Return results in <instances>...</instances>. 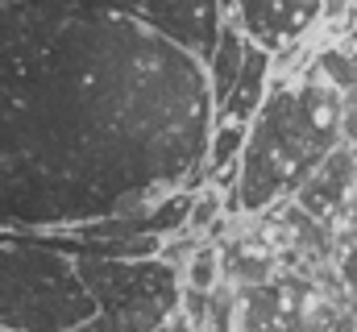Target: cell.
Wrapping results in <instances>:
<instances>
[{
  "instance_id": "6",
  "label": "cell",
  "mask_w": 357,
  "mask_h": 332,
  "mask_svg": "<svg viewBox=\"0 0 357 332\" xmlns=\"http://www.w3.org/2000/svg\"><path fill=\"white\" fill-rule=\"evenodd\" d=\"M229 17L254 46L282 54L312 33V25L324 17V0H233Z\"/></svg>"
},
{
  "instance_id": "2",
  "label": "cell",
  "mask_w": 357,
  "mask_h": 332,
  "mask_svg": "<svg viewBox=\"0 0 357 332\" xmlns=\"http://www.w3.org/2000/svg\"><path fill=\"white\" fill-rule=\"evenodd\" d=\"M341 146V91L328 80L307 71L303 80L270 87L258 116L250 121L229 216H266L291 204L295 191Z\"/></svg>"
},
{
  "instance_id": "8",
  "label": "cell",
  "mask_w": 357,
  "mask_h": 332,
  "mask_svg": "<svg viewBox=\"0 0 357 332\" xmlns=\"http://www.w3.org/2000/svg\"><path fill=\"white\" fill-rule=\"evenodd\" d=\"M270 63H274V54L250 42V50H245V67H241V80H237V87H233V96L225 100V108L216 112V125H220V121L250 125V121L258 116L262 100L270 96Z\"/></svg>"
},
{
  "instance_id": "9",
  "label": "cell",
  "mask_w": 357,
  "mask_h": 332,
  "mask_svg": "<svg viewBox=\"0 0 357 332\" xmlns=\"http://www.w3.org/2000/svg\"><path fill=\"white\" fill-rule=\"evenodd\" d=\"M245 50H250V38H245V33H241V25L229 17V21H225V29H220V42H216V50H212V59L204 63V71H208V91H212L216 112L225 108V100L233 96V87H237V80H241Z\"/></svg>"
},
{
  "instance_id": "13",
  "label": "cell",
  "mask_w": 357,
  "mask_h": 332,
  "mask_svg": "<svg viewBox=\"0 0 357 332\" xmlns=\"http://www.w3.org/2000/svg\"><path fill=\"white\" fill-rule=\"evenodd\" d=\"M349 8H354V0H324V17L320 21H341Z\"/></svg>"
},
{
  "instance_id": "1",
  "label": "cell",
  "mask_w": 357,
  "mask_h": 332,
  "mask_svg": "<svg viewBox=\"0 0 357 332\" xmlns=\"http://www.w3.org/2000/svg\"><path fill=\"white\" fill-rule=\"evenodd\" d=\"M212 129L204 63L121 0H0V233L199 191Z\"/></svg>"
},
{
  "instance_id": "7",
  "label": "cell",
  "mask_w": 357,
  "mask_h": 332,
  "mask_svg": "<svg viewBox=\"0 0 357 332\" xmlns=\"http://www.w3.org/2000/svg\"><path fill=\"white\" fill-rule=\"evenodd\" d=\"M303 291L307 278L278 274L262 287L237 291V329L233 332H299L303 329Z\"/></svg>"
},
{
  "instance_id": "14",
  "label": "cell",
  "mask_w": 357,
  "mask_h": 332,
  "mask_svg": "<svg viewBox=\"0 0 357 332\" xmlns=\"http://www.w3.org/2000/svg\"><path fill=\"white\" fill-rule=\"evenodd\" d=\"M71 332H116V329H112L104 316H91L88 324H79V329H71Z\"/></svg>"
},
{
  "instance_id": "4",
  "label": "cell",
  "mask_w": 357,
  "mask_h": 332,
  "mask_svg": "<svg viewBox=\"0 0 357 332\" xmlns=\"http://www.w3.org/2000/svg\"><path fill=\"white\" fill-rule=\"evenodd\" d=\"M75 266L96 299V316H104L116 332H158L178 312L183 270L162 257H75Z\"/></svg>"
},
{
  "instance_id": "5",
  "label": "cell",
  "mask_w": 357,
  "mask_h": 332,
  "mask_svg": "<svg viewBox=\"0 0 357 332\" xmlns=\"http://www.w3.org/2000/svg\"><path fill=\"white\" fill-rule=\"evenodd\" d=\"M121 4L199 63L212 59L220 29L229 21L220 0H121Z\"/></svg>"
},
{
  "instance_id": "3",
  "label": "cell",
  "mask_w": 357,
  "mask_h": 332,
  "mask_svg": "<svg viewBox=\"0 0 357 332\" xmlns=\"http://www.w3.org/2000/svg\"><path fill=\"white\" fill-rule=\"evenodd\" d=\"M96 316L75 257L0 233V332H71Z\"/></svg>"
},
{
  "instance_id": "11",
  "label": "cell",
  "mask_w": 357,
  "mask_h": 332,
  "mask_svg": "<svg viewBox=\"0 0 357 332\" xmlns=\"http://www.w3.org/2000/svg\"><path fill=\"white\" fill-rule=\"evenodd\" d=\"M337 274H341V295H345V303H349V312L357 316V241L341 249V257H337Z\"/></svg>"
},
{
  "instance_id": "12",
  "label": "cell",
  "mask_w": 357,
  "mask_h": 332,
  "mask_svg": "<svg viewBox=\"0 0 357 332\" xmlns=\"http://www.w3.org/2000/svg\"><path fill=\"white\" fill-rule=\"evenodd\" d=\"M341 137L349 150H357V83L341 91Z\"/></svg>"
},
{
  "instance_id": "10",
  "label": "cell",
  "mask_w": 357,
  "mask_h": 332,
  "mask_svg": "<svg viewBox=\"0 0 357 332\" xmlns=\"http://www.w3.org/2000/svg\"><path fill=\"white\" fill-rule=\"evenodd\" d=\"M220 282H225L220 249L208 246V241H199V246H195V253L187 257V266H183V287H187V291H199V295H212Z\"/></svg>"
}]
</instances>
